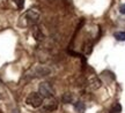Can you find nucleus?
Masks as SVG:
<instances>
[{"label":"nucleus","mask_w":125,"mask_h":113,"mask_svg":"<svg viewBox=\"0 0 125 113\" xmlns=\"http://www.w3.org/2000/svg\"><path fill=\"white\" fill-rule=\"evenodd\" d=\"M26 103L31 107H40L41 105L43 104V97L37 92H31L27 97Z\"/></svg>","instance_id":"nucleus-1"},{"label":"nucleus","mask_w":125,"mask_h":113,"mask_svg":"<svg viewBox=\"0 0 125 113\" xmlns=\"http://www.w3.org/2000/svg\"><path fill=\"white\" fill-rule=\"evenodd\" d=\"M41 13L37 8H30L29 10H27V13L24 14V18L27 20V23L28 24H34V26L38 22Z\"/></svg>","instance_id":"nucleus-2"},{"label":"nucleus","mask_w":125,"mask_h":113,"mask_svg":"<svg viewBox=\"0 0 125 113\" xmlns=\"http://www.w3.org/2000/svg\"><path fill=\"white\" fill-rule=\"evenodd\" d=\"M38 94H40L43 98H50L53 96V88L51 87L49 82H42L38 88Z\"/></svg>","instance_id":"nucleus-3"},{"label":"nucleus","mask_w":125,"mask_h":113,"mask_svg":"<svg viewBox=\"0 0 125 113\" xmlns=\"http://www.w3.org/2000/svg\"><path fill=\"white\" fill-rule=\"evenodd\" d=\"M57 107H58V103H57V100L54 99L53 97L46 98V102L44 103V110L45 111L53 112L54 110H57Z\"/></svg>","instance_id":"nucleus-4"},{"label":"nucleus","mask_w":125,"mask_h":113,"mask_svg":"<svg viewBox=\"0 0 125 113\" xmlns=\"http://www.w3.org/2000/svg\"><path fill=\"white\" fill-rule=\"evenodd\" d=\"M32 36H34V38H35L36 41H41L43 37H44V35L42 34V31H41V29L38 27H36V26H34V30H32Z\"/></svg>","instance_id":"nucleus-5"},{"label":"nucleus","mask_w":125,"mask_h":113,"mask_svg":"<svg viewBox=\"0 0 125 113\" xmlns=\"http://www.w3.org/2000/svg\"><path fill=\"white\" fill-rule=\"evenodd\" d=\"M74 110H75L78 113H85L86 111V105L85 103H82V102H76L75 104H74Z\"/></svg>","instance_id":"nucleus-6"},{"label":"nucleus","mask_w":125,"mask_h":113,"mask_svg":"<svg viewBox=\"0 0 125 113\" xmlns=\"http://www.w3.org/2000/svg\"><path fill=\"white\" fill-rule=\"evenodd\" d=\"M72 100H73V96H72L70 92H67V94H65V95L62 96V102H64V103L70 104V103H72Z\"/></svg>","instance_id":"nucleus-7"},{"label":"nucleus","mask_w":125,"mask_h":113,"mask_svg":"<svg viewBox=\"0 0 125 113\" xmlns=\"http://www.w3.org/2000/svg\"><path fill=\"white\" fill-rule=\"evenodd\" d=\"M121 112H122V105L118 104V103H116L110 110V113H121Z\"/></svg>","instance_id":"nucleus-8"},{"label":"nucleus","mask_w":125,"mask_h":113,"mask_svg":"<svg viewBox=\"0 0 125 113\" xmlns=\"http://www.w3.org/2000/svg\"><path fill=\"white\" fill-rule=\"evenodd\" d=\"M114 36H115V38H116L117 41H125V32L124 31L116 32Z\"/></svg>","instance_id":"nucleus-9"},{"label":"nucleus","mask_w":125,"mask_h":113,"mask_svg":"<svg viewBox=\"0 0 125 113\" xmlns=\"http://www.w3.org/2000/svg\"><path fill=\"white\" fill-rule=\"evenodd\" d=\"M90 83H92V88H94V89H96V88H98V87L101 86V82H100V80H98V78H96V77H94Z\"/></svg>","instance_id":"nucleus-10"},{"label":"nucleus","mask_w":125,"mask_h":113,"mask_svg":"<svg viewBox=\"0 0 125 113\" xmlns=\"http://www.w3.org/2000/svg\"><path fill=\"white\" fill-rule=\"evenodd\" d=\"M14 1H15L16 6H18L20 9L23 8V5H24V0H14Z\"/></svg>","instance_id":"nucleus-11"},{"label":"nucleus","mask_w":125,"mask_h":113,"mask_svg":"<svg viewBox=\"0 0 125 113\" xmlns=\"http://www.w3.org/2000/svg\"><path fill=\"white\" fill-rule=\"evenodd\" d=\"M119 12H121V14H125V4L119 6Z\"/></svg>","instance_id":"nucleus-12"},{"label":"nucleus","mask_w":125,"mask_h":113,"mask_svg":"<svg viewBox=\"0 0 125 113\" xmlns=\"http://www.w3.org/2000/svg\"><path fill=\"white\" fill-rule=\"evenodd\" d=\"M0 98H1V96H0Z\"/></svg>","instance_id":"nucleus-13"}]
</instances>
